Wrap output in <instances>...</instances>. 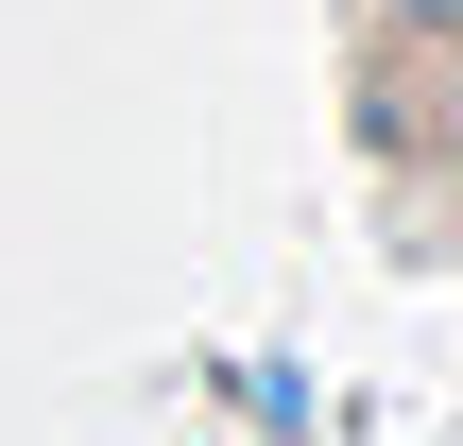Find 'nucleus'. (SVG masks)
<instances>
[{
    "instance_id": "nucleus-1",
    "label": "nucleus",
    "mask_w": 463,
    "mask_h": 446,
    "mask_svg": "<svg viewBox=\"0 0 463 446\" xmlns=\"http://www.w3.org/2000/svg\"><path fill=\"white\" fill-rule=\"evenodd\" d=\"M395 17H430V34H463V0H395Z\"/></svg>"
}]
</instances>
